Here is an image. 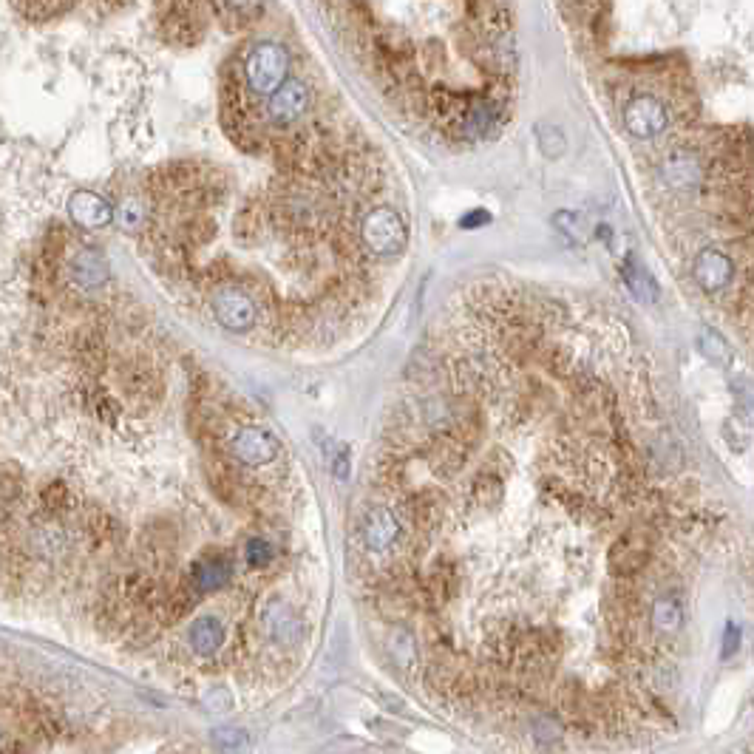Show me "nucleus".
I'll list each match as a JSON object with an SVG mask.
<instances>
[{
    "instance_id": "nucleus-25",
    "label": "nucleus",
    "mask_w": 754,
    "mask_h": 754,
    "mask_svg": "<svg viewBox=\"0 0 754 754\" xmlns=\"http://www.w3.org/2000/svg\"><path fill=\"white\" fill-rule=\"evenodd\" d=\"M120 224L125 230H137L139 224H145V207L137 199H125L120 207Z\"/></svg>"
},
{
    "instance_id": "nucleus-15",
    "label": "nucleus",
    "mask_w": 754,
    "mask_h": 754,
    "mask_svg": "<svg viewBox=\"0 0 754 754\" xmlns=\"http://www.w3.org/2000/svg\"><path fill=\"white\" fill-rule=\"evenodd\" d=\"M264 627H267V633L273 635L275 641H284V644H292V641L301 638V621H298V616L292 613L284 601L267 604Z\"/></svg>"
},
{
    "instance_id": "nucleus-19",
    "label": "nucleus",
    "mask_w": 754,
    "mask_h": 754,
    "mask_svg": "<svg viewBox=\"0 0 754 754\" xmlns=\"http://www.w3.org/2000/svg\"><path fill=\"white\" fill-rule=\"evenodd\" d=\"M409 516H412V525L414 528H420V531H431L437 522H440V508H437V502L429 494H414L409 499Z\"/></svg>"
},
{
    "instance_id": "nucleus-22",
    "label": "nucleus",
    "mask_w": 754,
    "mask_h": 754,
    "mask_svg": "<svg viewBox=\"0 0 754 754\" xmlns=\"http://www.w3.org/2000/svg\"><path fill=\"white\" fill-rule=\"evenodd\" d=\"M273 556H275V550L273 545L267 542V539H250L247 542V548H244V559H247V565L250 567H264V565H270L273 562Z\"/></svg>"
},
{
    "instance_id": "nucleus-11",
    "label": "nucleus",
    "mask_w": 754,
    "mask_h": 754,
    "mask_svg": "<svg viewBox=\"0 0 754 754\" xmlns=\"http://www.w3.org/2000/svg\"><path fill=\"white\" fill-rule=\"evenodd\" d=\"M230 576H233L230 559L222 556V553H207L205 559H199L193 565V570H190V584L199 593H216V590H222L224 584L230 582Z\"/></svg>"
},
{
    "instance_id": "nucleus-24",
    "label": "nucleus",
    "mask_w": 754,
    "mask_h": 754,
    "mask_svg": "<svg viewBox=\"0 0 754 754\" xmlns=\"http://www.w3.org/2000/svg\"><path fill=\"white\" fill-rule=\"evenodd\" d=\"M392 650H395L397 661H400L403 667H412L414 661H417V647H414L412 635L403 633V630L392 635Z\"/></svg>"
},
{
    "instance_id": "nucleus-14",
    "label": "nucleus",
    "mask_w": 754,
    "mask_h": 754,
    "mask_svg": "<svg viewBox=\"0 0 754 754\" xmlns=\"http://www.w3.org/2000/svg\"><path fill=\"white\" fill-rule=\"evenodd\" d=\"M188 641L196 655H216L224 647V624L216 616H202L190 624Z\"/></svg>"
},
{
    "instance_id": "nucleus-4",
    "label": "nucleus",
    "mask_w": 754,
    "mask_h": 754,
    "mask_svg": "<svg viewBox=\"0 0 754 754\" xmlns=\"http://www.w3.org/2000/svg\"><path fill=\"white\" fill-rule=\"evenodd\" d=\"M309 108V88L301 80H287L284 86L275 91L273 97H267L264 105V117L275 128H292L304 120Z\"/></svg>"
},
{
    "instance_id": "nucleus-23",
    "label": "nucleus",
    "mask_w": 754,
    "mask_h": 754,
    "mask_svg": "<svg viewBox=\"0 0 754 754\" xmlns=\"http://www.w3.org/2000/svg\"><path fill=\"white\" fill-rule=\"evenodd\" d=\"M213 743L227 754H239L247 749V735L239 729H216L213 732Z\"/></svg>"
},
{
    "instance_id": "nucleus-26",
    "label": "nucleus",
    "mask_w": 754,
    "mask_h": 754,
    "mask_svg": "<svg viewBox=\"0 0 754 754\" xmlns=\"http://www.w3.org/2000/svg\"><path fill=\"white\" fill-rule=\"evenodd\" d=\"M66 502H69V488H66L63 482H52V485L43 491V505H46V511H63Z\"/></svg>"
},
{
    "instance_id": "nucleus-13",
    "label": "nucleus",
    "mask_w": 754,
    "mask_h": 754,
    "mask_svg": "<svg viewBox=\"0 0 754 754\" xmlns=\"http://www.w3.org/2000/svg\"><path fill=\"white\" fill-rule=\"evenodd\" d=\"M71 278L83 287V290H97L108 281V261L100 250L86 247L77 256L71 258Z\"/></svg>"
},
{
    "instance_id": "nucleus-2",
    "label": "nucleus",
    "mask_w": 754,
    "mask_h": 754,
    "mask_svg": "<svg viewBox=\"0 0 754 754\" xmlns=\"http://www.w3.org/2000/svg\"><path fill=\"white\" fill-rule=\"evenodd\" d=\"M360 236H363V247H366L372 256L392 258L403 253L406 239H409V230H406V222H403V216L397 213L395 207L380 205L372 207V210L363 216Z\"/></svg>"
},
{
    "instance_id": "nucleus-1",
    "label": "nucleus",
    "mask_w": 754,
    "mask_h": 754,
    "mask_svg": "<svg viewBox=\"0 0 754 754\" xmlns=\"http://www.w3.org/2000/svg\"><path fill=\"white\" fill-rule=\"evenodd\" d=\"M287 71H290V54L281 43L264 40L244 57V80L250 91L261 97H273L275 91L290 80Z\"/></svg>"
},
{
    "instance_id": "nucleus-7",
    "label": "nucleus",
    "mask_w": 754,
    "mask_h": 754,
    "mask_svg": "<svg viewBox=\"0 0 754 754\" xmlns=\"http://www.w3.org/2000/svg\"><path fill=\"white\" fill-rule=\"evenodd\" d=\"M692 273H695V281H698V287L703 292H720L726 290L729 281H732V261L715 247H706L695 258Z\"/></svg>"
},
{
    "instance_id": "nucleus-8",
    "label": "nucleus",
    "mask_w": 754,
    "mask_h": 754,
    "mask_svg": "<svg viewBox=\"0 0 754 754\" xmlns=\"http://www.w3.org/2000/svg\"><path fill=\"white\" fill-rule=\"evenodd\" d=\"M69 216L71 222L83 230H103L105 224H111V205L105 202L100 193L91 190H77L69 199Z\"/></svg>"
},
{
    "instance_id": "nucleus-20",
    "label": "nucleus",
    "mask_w": 754,
    "mask_h": 754,
    "mask_svg": "<svg viewBox=\"0 0 754 754\" xmlns=\"http://www.w3.org/2000/svg\"><path fill=\"white\" fill-rule=\"evenodd\" d=\"M698 346H701V352L712 360V363H718V366H729V363H732V346L723 341V335L715 332V329H709V326L701 329Z\"/></svg>"
},
{
    "instance_id": "nucleus-3",
    "label": "nucleus",
    "mask_w": 754,
    "mask_h": 754,
    "mask_svg": "<svg viewBox=\"0 0 754 754\" xmlns=\"http://www.w3.org/2000/svg\"><path fill=\"white\" fill-rule=\"evenodd\" d=\"M210 309L216 321L230 332H250L258 321L256 298L236 284H224L210 295Z\"/></svg>"
},
{
    "instance_id": "nucleus-16",
    "label": "nucleus",
    "mask_w": 754,
    "mask_h": 754,
    "mask_svg": "<svg viewBox=\"0 0 754 754\" xmlns=\"http://www.w3.org/2000/svg\"><path fill=\"white\" fill-rule=\"evenodd\" d=\"M684 624V607L681 601L672 599V596H661V599L652 604V627L658 633H678Z\"/></svg>"
},
{
    "instance_id": "nucleus-10",
    "label": "nucleus",
    "mask_w": 754,
    "mask_h": 754,
    "mask_svg": "<svg viewBox=\"0 0 754 754\" xmlns=\"http://www.w3.org/2000/svg\"><path fill=\"white\" fill-rule=\"evenodd\" d=\"M661 176L664 182L678 190H692L703 182V162L689 151H678L669 154L661 165Z\"/></svg>"
},
{
    "instance_id": "nucleus-27",
    "label": "nucleus",
    "mask_w": 754,
    "mask_h": 754,
    "mask_svg": "<svg viewBox=\"0 0 754 754\" xmlns=\"http://www.w3.org/2000/svg\"><path fill=\"white\" fill-rule=\"evenodd\" d=\"M737 644H740V627H737V624H726V630H723V650H720V655H723V658L735 655Z\"/></svg>"
},
{
    "instance_id": "nucleus-21",
    "label": "nucleus",
    "mask_w": 754,
    "mask_h": 754,
    "mask_svg": "<svg viewBox=\"0 0 754 754\" xmlns=\"http://www.w3.org/2000/svg\"><path fill=\"white\" fill-rule=\"evenodd\" d=\"M219 3L227 18L241 20V23H253L267 9V0H219Z\"/></svg>"
},
{
    "instance_id": "nucleus-9",
    "label": "nucleus",
    "mask_w": 754,
    "mask_h": 754,
    "mask_svg": "<svg viewBox=\"0 0 754 754\" xmlns=\"http://www.w3.org/2000/svg\"><path fill=\"white\" fill-rule=\"evenodd\" d=\"M650 559V545L641 533H627L621 536L613 550H610V567L618 576H633Z\"/></svg>"
},
{
    "instance_id": "nucleus-12",
    "label": "nucleus",
    "mask_w": 754,
    "mask_h": 754,
    "mask_svg": "<svg viewBox=\"0 0 754 754\" xmlns=\"http://www.w3.org/2000/svg\"><path fill=\"white\" fill-rule=\"evenodd\" d=\"M363 533H366L369 548L383 553V550H389L397 542V536H400V522H397V516L392 514L386 505H375V508L366 514V519H363Z\"/></svg>"
},
{
    "instance_id": "nucleus-17",
    "label": "nucleus",
    "mask_w": 754,
    "mask_h": 754,
    "mask_svg": "<svg viewBox=\"0 0 754 754\" xmlns=\"http://www.w3.org/2000/svg\"><path fill=\"white\" fill-rule=\"evenodd\" d=\"M471 499L480 508H494L497 505L499 499H502V474H499L497 468H482L474 485H471Z\"/></svg>"
},
{
    "instance_id": "nucleus-6",
    "label": "nucleus",
    "mask_w": 754,
    "mask_h": 754,
    "mask_svg": "<svg viewBox=\"0 0 754 754\" xmlns=\"http://www.w3.org/2000/svg\"><path fill=\"white\" fill-rule=\"evenodd\" d=\"M230 451H233V457L241 465L258 468V465H270L278 457V443H275V437L270 431L258 429V426H247V429L236 431V437L230 443Z\"/></svg>"
},
{
    "instance_id": "nucleus-5",
    "label": "nucleus",
    "mask_w": 754,
    "mask_h": 754,
    "mask_svg": "<svg viewBox=\"0 0 754 754\" xmlns=\"http://www.w3.org/2000/svg\"><path fill=\"white\" fill-rule=\"evenodd\" d=\"M624 125L633 137L652 139L667 131L669 114L661 100H655L650 94H641L624 108Z\"/></svg>"
},
{
    "instance_id": "nucleus-18",
    "label": "nucleus",
    "mask_w": 754,
    "mask_h": 754,
    "mask_svg": "<svg viewBox=\"0 0 754 754\" xmlns=\"http://www.w3.org/2000/svg\"><path fill=\"white\" fill-rule=\"evenodd\" d=\"M624 281H627V287H630V292H633L638 301L652 304L658 298V284L652 281V275L644 267L633 264V261L624 264Z\"/></svg>"
}]
</instances>
